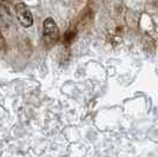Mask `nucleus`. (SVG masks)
<instances>
[{
	"label": "nucleus",
	"instance_id": "1",
	"mask_svg": "<svg viewBox=\"0 0 158 157\" xmlns=\"http://www.w3.org/2000/svg\"><path fill=\"white\" fill-rule=\"evenodd\" d=\"M43 38L46 45H53L59 38V30L52 18H46L43 24Z\"/></svg>",
	"mask_w": 158,
	"mask_h": 157
},
{
	"label": "nucleus",
	"instance_id": "2",
	"mask_svg": "<svg viewBox=\"0 0 158 157\" xmlns=\"http://www.w3.org/2000/svg\"><path fill=\"white\" fill-rule=\"evenodd\" d=\"M15 13L18 17L19 23L24 27H30L33 24V15L32 12L30 11V8L24 4V2H19L15 5Z\"/></svg>",
	"mask_w": 158,
	"mask_h": 157
},
{
	"label": "nucleus",
	"instance_id": "3",
	"mask_svg": "<svg viewBox=\"0 0 158 157\" xmlns=\"http://www.w3.org/2000/svg\"><path fill=\"white\" fill-rule=\"evenodd\" d=\"M12 23V14L5 2H0V27H7Z\"/></svg>",
	"mask_w": 158,
	"mask_h": 157
},
{
	"label": "nucleus",
	"instance_id": "4",
	"mask_svg": "<svg viewBox=\"0 0 158 157\" xmlns=\"http://www.w3.org/2000/svg\"><path fill=\"white\" fill-rule=\"evenodd\" d=\"M5 45V43H4V38H2V36H1V33H0V49H2Z\"/></svg>",
	"mask_w": 158,
	"mask_h": 157
}]
</instances>
